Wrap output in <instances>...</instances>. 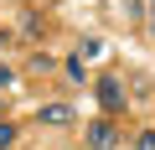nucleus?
I'll use <instances>...</instances> for the list:
<instances>
[{
    "label": "nucleus",
    "instance_id": "nucleus-1",
    "mask_svg": "<svg viewBox=\"0 0 155 150\" xmlns=\"http://www.w3.org/2000/svg\"><path fill=\"white\" fill-rule=\"evenodd\" d=\"M83 140H88V150H119V145H124V135H119L114 114H98V119H88V124H83Z\"/></svg>",
    "mask_w": 155,
    "mask_h": 150
},
{
    "label": "nucleus",
    "instance_id": "nucleus-2",
    "mask_svg": "<svg viewBox=\"0 0 155 150\" xmlns=\"http://www.w3.org/2000/svg\"><path fill=\"white\" fill-rule=\"evenodd\" d=\"M93 93H98V109H104V114H114V119L129 109V98H124V83H119V78H98V88H93Z\"/></svg>",
    "mask_w": 155,
    "mask_h": 150
},
{
    "label": "nucleus",
    "instance_id": "nucleus-3",
    "mask_svg": "<svg viewBox=\"0 0 155 150\" xmlns=\"http://www.w3.org/2000/svg\"><path fill=\"white\" fill-rule=\"evenodd\" d=\"M36 124L62 129V124H72V109H67V104H41V109H36Z\"/></svg>",
    "mask_w": 155,
    "mask_h": 150
},
{
    "label": "nucleus",
    "instance_id": "nucleus-4",
    "mask_svg": "<svg viewBox=\"0 0 155 150\" xmlns=\"http://www.w3.org/2000/svg\"><path fill=\"white\" fill-rule=\"evenodd\" d=\"M62 72H67V83H83V78H88V67H83V52H78V57H67V67H62Z\"/></svg>",
    "mask_w": 155,
    "mask_h": 150
},
{
    "label": "nucleus",
    "instance_id": "nucleus-5",
    "mask_svg": "<svg viewBox=\"0 0 155 150\" xmlns=\"http://www.w3.org/2000/svg\"><path fill=\"white\" fill-rule=\"evenodd\" d=\"M16 140H21V129L11 119H0V150H16Z\"/></svg>",
    "mask_w": 155,
    "mask_h": 150
},
{
    "label": "nucleus",
    "instance_id": "nucleus-6",
    "mask_svg": "<svg viewBox=\"0 0 155 150\" xmlns=\"http://www.w3.org/2000/svg\"><path fill=\"white\" fill-rule=\"evenodd\" d=\"M16 88V67H5V62H0V93H11Z\"/></svg>",
    "mask_w": 155,
    "mask_h": 150
},
{
    "label": "nucleus",
    "instance_id": "nucleus-7",
    "mask_svg": "<svg viewBox=\"0 0 155 150\" xmlns=\"http://www.w3.org/2000/svg\"><path fill=\"white\" fill-rule=\"evenodd\" d=\"M52 67H57V62H52L47 52H36V57H31V72H52Z\"/></svg>",
    "mask_w": 155,
    "mask_h": 150
},
{
    "label": "nucleus",
    "instance_id": "nucleus-8",
    "mask_svg": "<svg viewBox=\"0 0 155 150\" xmlns=\"http://www.w3.org/2000/svg\"><path fill=\"white\" fill-rule=\"evenodd\" d=\"M134 150H155V129H145V135L134 140Z\"/></svg>",
    "mask_w": 155,
    "mask_h": 150
},
{
    "label": "nucleus",
    "instance_id": "nucleus-9",
    "mask_svg": "<svg viewBox=\"0 0 155 150\" xmlns=\"http://www.w3.org/2000/svg\"><path fill=\"white\" fill-rule=\"evenodd\" d=\"M150 31H155V0H150Z\"/></svg>",
    "mask_w": 155,
    "mask_h": 150
},
{
    "label": "nucleus",
    "instance_id": "nucleus-10",
    "mask_svg": "<svg viewBox=\"0 0 155 150\" xmlns=\"http://www.w3.org/2000/svg\"><path fill=\"white\" fill-rule=\"evenodd\" d=\"M0 114H5V104H0Z\"/></svg>",
    "mask_w": 155,
    "mask_h": 150
}]
</instances>
